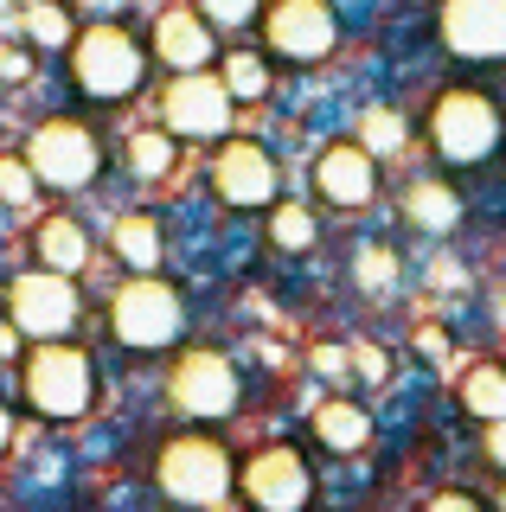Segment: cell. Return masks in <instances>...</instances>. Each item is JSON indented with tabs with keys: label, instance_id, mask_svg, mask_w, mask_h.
Instances as JSON below:
<instances>
[{
	"label": "cell",
	"instance_id": "obj_5",
	"mask_svg": "<svg viewBox=\"0 0 506 512\" xmlns=\"http://www.w3.org/2000/svg\"><path fill=\"white\" fill-rule=\"evenodd\" d=\"M154 480H161V493H167V500H180V506H218L237 487V468H231V455L212 436H199V429H193V436H173L161 448Z\"/></svg>",
	"mask_w": 506,
	"mask_h": 512
},
{
	"label": "cell",
	"instance_id": "obj_24",
	"mask_svg": "<svg viewBox=\"0 0 506 512\" xmlns=\"http://www.w3.org/2000/svg\"><path fill=\"white\" fill-rule=\"evenodd\" d=\"M26 39L45 45V52H71L77 26H71V13L58 7V0H26Z\"/></svg>",
	"mask_w": 506,
	"mask_h": 512
},
{
	"label": "cell",
	"instance_id": "obj_11",
	"mask_svg": "<svg viewBox=\"0 0 506 512\" xmlns=\"http://www.w3.org/2000/svg\"><path fill=\"white\" fill-rule=\"evenodd\" d=\"M263 39L289 64H321L340 45V13L334 0H270L263 7Z\"/></svg>",
	"mask_w": 506,
	"mask_h": 512
},
{
	"label": "cell",
	"instance_id": "obj_14",
	"mask_svg": "<svg viewBox=\"0 0 506 512\" xmlns=\"http://www.w3.org/2000/svg\"><path fill=\"white\" fill-rule=\"evenodd\" d=\"M436 26L455 58H506V0H442Z\"/></svg>",
	"mask_w": 506,
	"mask_h": 512
},
{
	"label": "cell",
	"instance_id": "obj_3",
	"mask_svg": "<svg viewBox=\"0 0 506 512\" xmlns=\"http://www.w3.org/2000/svg\"><path fill=\"white\" fill-rule=\"evenodd\" d=\"M109 327H116L122 346L161 352V346H173L186 333V301L161 269H154V276H129L116 288V301H109Z\"/></svg>",
	"mask_w": 506,
	"mask_h": 512
},
{
	"label": "cell",
	"instance_id": "obj_28",
	"mask_svg": "<svg viewBox=\"0 0 506 512\" xmlns=\"http://www.w3.org/2000/svg\"><path fill=\"white\" fill-rule=\"evenodd\" d=\"M193 7H199L218 32H237V26H250V20L263 13V0H193Z\"/></svg>",
	"mask_w": 506,
	"mask_h": 512
},
{
	"label": "cell",
	"instance_id": "obj_33",
	"mask_svg": "<svg viewBox=\"0 0 506 512\" xmlns=\"http://www.w3.org/2000/svg\"><path fill=\"white\" fill-rule=\"evenodd\" d=\"M20 340H26V333L13 327V314H7V320H0V359H13V352H20Z\"/></svg>",
	"mask_w": 506,
	"mask_h": 512
},
{
	"label": "cell",
	"instance_id": "obj_36",
	"mask_svg": "<svg viewBox=\"0 0 506 512\" xmlns=\"http://www.w3.org/2000/svg\"><path fill=\"white\" fill-rule=\"evenodd\" d=\"M500 512H506V493H500Z\"/></svg>",
	"mask_w": 506,
	"mask_h": 512
},
{
	"label": "cell",
	"instance_id": "obj_8",
	"mask_svg": "<svg viewBox=\"0 0 506 512\" xmlns=\"http://www.w3.org/2000/svg\"><path fill=\"white\" fill-rule=\"evenodd\" d=\"M212 192L225 205H237V212H270V205L282 199L276 154L263 148V141H250V135L218 141V154H212Z\"/></svg>",
	"mask_w": 506,
	"mask_h": 512
},
{
	"label": "cell",
	"instance_id": "obj_32",
	"mask_svg": "<svg viewBox=\"0 0 506 512\" xmlns=\"http://www.w3.org/2000/svg\"><path fill=\"white\" fill-rule=\"evenodd\" d=\"M487 461L506 474V416H500V423H487Z\"/></svg>",
	"mask_w": 506,
	"mask_h": 512
},
{
	"label": "cell",
	"instance_id": "obj_20",
	"mask_svg": "<svg viewBox=\"0 0 506 512\" xmlns=\"http://www.w3.org/2000/svg\"><path fill=\"white\" fill-rule=\"evenodd\" d=\"M462 410L481 416V423H500L506 416V365L494 359H474L462 372Z\"/></svg>",
	"mask_w": 506,
	"mask_h": 512
},
{
	"label": "cell",
	"instance_id": "obj_25",
	"mask_svg": "<svg viewBox=\"0 0 506 512\" xmlns=\"http://www.w3.org/2000/svg\"><path fill=\"white\" fill-rule=\"evenodd\" d=\"M359 141H366L372 154H398L404 148V122L391 116V109H366V116H359V128H353Z\"/></svg>",
	"mask_w": 506,
	"mask_h": 512
},
{
	"label": "cell",
	"instance_id": "obj_30",
	"mask_svg": "<svg viewBox=\"0 0 506 512\" xmlns=\"http://www.w3.org/2000/svg\"><path fill=\"white\" fill-rule=\"evenodd\" d=\"M423 512H481V500H474V493H430V500H423Z\"/></svg>",
	"mask_w": 506,
	"mask_h": 512
},
{
	"label": "cell",
	"instance_id": "obj_4",
	"mask_svg": "<svg viewBox=\"0 0 506 512\" xmlns=\"http://www.w3.org/2000/svg\"><path fill=\"white\" fill-rule=\"evenodd\" d=\"M506 122L494 109V96L481 90H442L430 109V148L449 160V167H481L487 154L500 148Z\"/></svg>",
	"mask_w": 506,
	"mask_h": 512
},
{
	"label": "cell",
	"instance_id": "obj_18",
	"mask_svg": "<svg viewBox=\"0 0 506 512\" xmlns=\"http://www.w3.org/2000/svg\"><path fill=\"white\" fill-rule=\"evenodd\" d=\"M404 224H410V231H423V237L455 231V224H462V199H455V186H442V180L404 186Z\"/></svg>",
	"mask_w": 506,
	"mask_h": 512
},
{
	"label": "cell",
	"instance_id": "obj_19",
	"mask_svg": "<svg viewBox=\"0 0 506 512\" xmlns=\"http://www.w3.org/2000/svg\"><path fill=\"white\" fill-rule=\"evenodd\" d=\"M109 250L122 256L129 276H154V269H161L167 237H161V224H154L148 212H129V218H116V231H109Z\"/></svg>",
	"mask_w": 506,
	"mask_h": 512
},
{
	"label": "cell",
	"instance_id": "obj_12",
	"mask_svg": "<svg viewBox=\"0 0 506 512\" xmlns=\"http://www.w3.org/2000/svg\"><path fill=\"white\" fill-rule=\"evenodd\" d=\"M7 314L26 340H65L77 327V282L58 269H26L7 282Z\"/></svg>",
	"mask_w": 506,
	"mask_h": 512
},
{
	"label": "cell",
	"instance_id": "obj_2",
	"mask_svg": "<svg viewBox=\"0 0 506 512\" xmlns=\"http://www.w3.org/2000/svg\"><path fill=\"white\" fill-rule=\"evenodd\" d=\"M141 71H148V52H141L135 32L116 26V20H97V26H84L71 39V77H77V90L97 96V103H122V96H135Z\"/></svg>",
	"mask_w": 506,
	"mask_h": 512
},
{
	"label": "cell",
	"instance_id": "obj_9",
	"mask_svg": "<svg viewBox=\"0 0 506 512\" xmlns=\"http://www.w3.org/2000/svg\"><path fill=\"white\" fill-rule=\"evenodd\" d=\"M237 493H244L250 512H308V500H314V474H308L302 448L270 442V448H257V455L237 468Z\"/></svg>",
	"mask_w": 506,
	"mask_h": 512
},
{
	"label": "cell",
	"instance_id": "obj_34",
	"mask_svg": "<svg viewBox=\"0 0 506 512\" xmlns=\"http://www.w3.org/2000/svg\"><path fill=\"white\" fill-rule=\"evenodd\" d=\"M417 346L430 352V359H449V346H442V333H436V327H423V333H417Z\"/></svg>",
	"mask_w": 506,
	"mask_h": 512
},
{
	"label": "cell",
	"instance_id": "obj_26",
	"mask_svg": "<svg viewBox=\"0 0 506 512\" xmlns=\"http://www.w3.org/2000/svg\"><path fill=\"white\" fill-rule=\"evenodd\" d=\"M33 192H39L33 160H26V154H0V199H7V205H33Z\"/></svg>",
	"mask_w": 506,
	"mask_h": 512
},
{
	"label": "cell",
	"instance_id": "obj_10",
	"mask_svg": "<svg viewBox=\"0 0 506 512\" xmlns=\"http://www.w3.org/2000/svg\"><path fill=\"white\" fill-rule=\"evenodd\" d=\"M167 391H173V410H186L193 423H218V416L237 410L244 384H237V365L225 359V352L193 346V352H180V359H173Z\"/></svg>",
	"mask_w": 506,
	"mask_h": 512
},
{
	"label": "cell",
	"instance_id": "obj_7",
	"mask_svg": "<svg viewBox=\"0 0 506 512\" xmlns=\"http://www.w3.org/2000/svg\"><path fill=\"white\" fill-rule=\"evenodd\" d=\"M237 116V96L225 90V77L205 64V71H173V84L161 90V122L180 141H225Z\"/></svg>",
	"mask_w": 506,
	"mask_h": 512
},
{
	"label": "cell",
	"instance_id": "obj_29",
	"mask_svg": "<svg viewBox=\"0 0 506 512\" xmlns=\"http://www.w3.org/2000/svg\"><path fill=\"white\" fill-rule=\"evenodd\" d=\"M0 77H7V84H26V77H33V58H26L20 45H0Z\"/></svg>",
	"mask_w": 506,
	"mask_h": 512
},
{
	"label": "cell",
	"instance_id": "obj_13",
	"mask_svg": "<svg viewBox=\"0 0 506 512\" xmlns=\"http://www.w3.org/2000/svg\"><path fill=\"white\" fill-rule=\"evenodd\" d=\"M314 192H321L327 205H340V212L372 205V192H378V154L359 135L327 141V148L314 154Z\"/></svg>",
	"mask_w": 506,
	"mask_h": 512
},
{
	"label": "cell",
	"instance_id": "obj_27",
	"mask_svg": "<svg viewBox=\"0 0 506 512\" xmlns=\"http://www.w3.org/2000/svg\"><path fill=\"white\" fill-rule=\"evenodd\" d=\"M353 276H359V288H372V295H385V288L398 282V256H391L385 244H372V250H359Z\"/></svg>",
	"mask_w": 506,
	"mask_h": 512
},
{
	"label": "cell",
	"instance_id": "obj_15",
	"mask_svg": "<svg viewBox=\"0 0 506 512\" xmlns=\"http://www.w3.org/2000/svg\"><path fill=\"white\" fill-rule=\"evenodd\" d=\"M154 58H161L167 71H205V64L218 58V26L205 20L199 7H167L161 20H154Z\"/></svg>",
	"mask_w": 506,
	"mask_h": 512
},
{
	"label": "cell",
	"instance_id": "obj_21",
	"mask_svg": "<svg viewBox=\"0 0 506 512\" xmlns=\"http://www.w3.org/2000/svg\"><path fill=\"white\" fill-rule=\"evenodd\" d=\"M218 77H225V90L237 103H263V96H270V58L263 52H225Z\"/></svg>",
	"mask_w": 506,
	"mask_h": 512
},
{
	"label": "cell",
	"instance_id": "obj_6",
	"mask_svg": "<svg viewBox=\"0 0 506 512\" xmlns=\"http://www.w3.org/2000/svg\"><path fill=\"white\" fill-rule=\"evenodd\" d=\"M26 160H33L39 186L45 192H84L90 180L103 173V154H97V135H90L77 116H52L26 135Z\"/></svg>",
	"mask_w": 506,
	"mask_h": 512
},
{
	"label": "cell",
	"instance_id": "obj_17",
	"mask_svg": "<svg viewBox=\"0 0 506 512\" xmlns=\"http://www.w3.org/2000/svg\"><path fill=\"white\" fill-rule=\"evenodd\" d=\"M33 250H39V269H58V276H77V269L90 263V237H84V224L65 218V212L39 218Z\"/></svg>",
	"mask_w": 506,
	"mask_h": 512
},
{
	"label": "cell",
	"instance_id": "obj_22",
	"mask_svg": "<svg viewBox=\"0 0 506 512\" xmlns=\"http://www.w3.org/2000/svg\"><path fill=\"white\" fill-rule=\"evenodd\" d=\"M129 173L135 180H167L173 173V128H135L129 135Z\"/></svg>",
	"mask_w": 506,
	"mask_h": 512
},
{
	"label": "cell",
	"instance_id": "obj_31",
	"mask_svg": "<svg viewBox=\"0 0 506 512\" xmlns=\"http://www.w3.org/2000/svg\"><path fill=\"white\" fill-rule=\"evenodd\" d=\"M353 365H359V372H366L372 384H385V378H391V365H385V352H378V346H353Z\"/></svg>",
	"mask_w": 506,
	"mask_h": 512
},
{
	"label": "cell",
	"instance_id": "obj_35",
	"mask_svg": "<svg viewBox=\"0 0 506 512\" xmlns=\"http://www.w3.org/2000/svg\"><path fill=\"white\" fill-rule=\"evenodd\" d=\"M7 442H13V410L0 404V448H7Z\"/></svg>",
	"mask_w": 506,
	"mask_h": 512
},
{
	"label": "cell",
	"instance_id": "obj_23",
	"mask_svg": "<svg viewBox=\"0 0 506 512\" xmlns=\"http://www.w3.org/2000/svg\"><path fill=\"white\" fill-rule=\"evenodd\" d=\"M314 237H321V224H314V212H308V205L302 199H289V205H270V244L276 250H295V256H302V250H314Z\"/></svg>",
	"mask_w": 506,
	"mask_h": 512
},
{
	"label": "cell",
	"instance_id": "obj_16",
	"mask_svg": "<svg viewBox=\"0 0 506 512\" xmlns=\"http://www.w3.org/2000/svg\"><path fill=\"white\" fill-rule=\"evenodd\" d=\"M314 436H321V448H334V455H359L372 442V410L359 397H327L314 410Z\"/></svg>",
	"mask_w": 506,
	"mask_h": 512
},
{
	"label": "cell",
	"instance_id": "obj_1",
	"mask_svg": "<svg viewBox=\"0 0 506 512\" xmlns=\"http://www.w3.org/2000/svg\"><path fill=\"white\" fill-rule=\"evenodd\" d=\"M20 397L45 423H71V416H84L90 397H97V365H90V352H77L65 340H39V352L20 372Z\"/></svg>",
	"mask_w": 506,
	"mask_h": 512
}]
</instances>
